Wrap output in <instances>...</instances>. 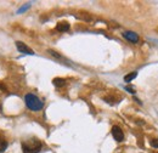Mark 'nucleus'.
Listing matches in <instances>:
<instances>
[{
    "label": "nucleus",
    "instance_id": "nucleus-4",
    "mask_svg": "<svg viewBox=\"0 0 158 153\" xmlns=\"http://www.w3.org/2000/svg\"><path fill=\"white\" fill-rule=\"evenodd\" d=\"M112 135H113V137H114V140L116 141H123V139H124V134H123V131H122V129L119 128V126H113L112 128Z\"/></svg>",
    "mask_w": 158,
    "mask_h": 153
},
{
    "label": "nucleus",
    "instance_id": "nucleus-2",
    "mask_svg": "<svg viewBox=\"0 0 158 153\" xmlns=\"http://www.w3.org/2000/svg\"><path fill=\"white\" fill-rule=\"evenodd\" d=\"M24 102L31 111H40L44 107V102H41V100L34 94H27L24 97Z\"/></svg>",
    "mask_w": 158,
    "mask_h": 153
},
{
    "label": "nucleus",
    "instance_id": "nucleus-11",
    "mask_svg": "<svg viewBox=\"0 0 158 153\" xmlns=\"http://www.w3.org/2000/svg\"><path fill=\"white\" fill-rule=\"evenodd\" d=\"M49 52H50V54H51L52 56H55V57H57V58L61 57V56H60V55L57 54V52H55V51H52V50H49Z\"/></svg>",
    "mask_w": 158,
    "mask_h": 153
},
{
    "label": "nucleus",
    "instance_id": "nucleus-3",
    "mask_svg": "<svg viewBox=\"0 0 158 153\" xmlns=\"http://www.w3.org/2000/svg\"><path fill=\"white\" fill-rule=\"evenodd\" d=\"M16 48H17V50L22 52V54H27V55H34V51L29 48V46H27L26 44H23L22 41H16Z\"/></svg>",
    "mask_w": 158,
    "mask_h": 153
},
{
    "label": "nucleus",
    "instance_id": "nucleus-1",
    "mask_svg": "<svg viewBox=\"0 0 158 153\" xmlns=\"http://www.w3.org/2000/svg\"><path fill=\"white\" fill-rule=\"evenodd\" d=\"M41 150V142L38 139H29L22 142L23 153H39Z\"/></svg>",
    "mask_w": 158,
    "mask_h": 153
},
{
    "label": "nucleus",
    "instance_id": "nucleus-6",
    "mask_svg": "<svg viewBox=\"0 0 158 153\" xmlns=\"http://www.w3.org/2000/svg\"><path fill=\"white\" fill-rule=\"evenodd\" d=\"M56 29L59 32H67L69 29V23L68 22H60L56 26Z\"/></svg>",
    "mask_w": 158,
    "mask_h": 153
},
{
    "label": "nucleus",
    "instance_id": "nucleus-5",
    "mask_svg": "<svg viewBox=\"0 0 158 153\" xmlns=\"http://www.w3.org/2000/svg\"><path fill=\"white\" fill-rule=\"evenodd\" d=\"M123 37L127 39V40L131 41V43H138L139 41V35L135 32H130V31L124 32V33H123Z\"/></svg>",
    "mask_w": 158,
    "mask_h": 153
},
{
    "label": "nucleus",
    "instance_id": "nucleus-10",
    "mask_svg": "<svg viewBox=\"0 0 158 153\" xmlns=\"http://www.w3.org/2000/svg\"><path fill=\"white\" fill-rule=\"evenodd\" d=\"M151 146L158 148V140H152V141H151Z\"/></svg>",
    "mask_w": 158,
    "mask_h": 153
},
{
    "label": "nucleus",
    "instance_id": "nucleus-9",
    "mask_svg": "<svg viewBox=\"0 0 158 153\" xmlns=\"http://www.w3.org/2000/svg\"><path fill=\"white\" fill-rule=\"evenodd\" d=\"M6 147H7V142L5 140H0V153L4 152L6 150Z\"/></svg>",
    "mask_w": 158,
    "mask_h": 153
},
{
    "label": "nucleus",
    "instance_id": "nucleus-8",
    "mask_svg": "<svg viewBox=\"0 0 158 153\" xmlns=\"http://www.w3.org/2000/svg\"><path fill=\"white\" fill-rule=\"evenodd\" d=\"M136 76H138V73H136V72H131V73H129L128 76H124V80H125L127 83H130L133 79H135V78H136Z\"/></svg>",
    "mask_w": 158,
    "mask_h": 153
},
{
    "label": "nucleus",
    "instance_id": "nucleus-12",
    "mask_svg": "<svg viewBox=\"0 0 158 153\" xmlns=\"http://www.w3.org/2000/svg\"><path fill=\"white\" fill-rule=\"evenodd\" d=\"M125 89H127V90H128V91H130V93H131V94H134V90H133V89H131V88H129V86H128V88H125Z\"/></svg>",
    "mask_w": 158,
    "mask_h": 153
},
{
    "label": "nucleus",
    "instance_id": "nucleus-7",
    "mask_svg": "<svg viewBox=\"0 0 158 153\" xmlns=\"http://www.w3.org/2000/svg\"><path fill=\"white\" fill-rule=\"evenodd\" d=\"M52 83H54V85H55V86L61 88V86H64L66 80H64V79H62V78H55V79L52 80Z\"/></svg>",
    "mask_w": 158,
    "mask_h": 153
}]
</instances>
